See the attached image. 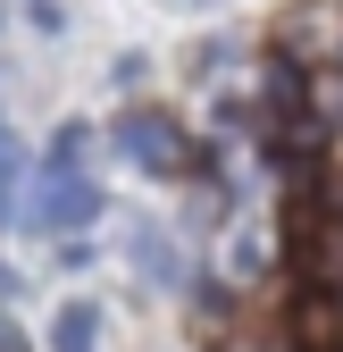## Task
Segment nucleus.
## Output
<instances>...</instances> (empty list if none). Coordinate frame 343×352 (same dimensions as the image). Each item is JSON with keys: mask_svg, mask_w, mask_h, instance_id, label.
I'll return each mask as SVG.
<instances>
[{"mask_svg": "<svg viewBox=\"0 0 343 352\" xmlns=\"http://www.w3.org/2000/svg\"><path fill=\"white\" fill-rule=\"evenodd\" d=\"M285 269H293L302 294H343V185H293Z\"/></svg>", "mask_w": 343, "mask_h": 352, "instance_id": "obj_1", "label": "nucleus"}, {"mask_svg": "<svg viewBox=\"0 0 343 352\" xmlns=\"http://www.w3.org/2000/svg\"><path fill=\"white\" fill-rule=\"evenodd\" d=\"M75 151H84V135H59V151H51V168H42V185H34V235H75V227H93L101 218V185L75 168Z\"/></svg>", "mask_w": 343, "mask_h": 352, "instance_id": "obj_2", "label": "nucleus"}, {"mask_svg": "<svg viewBox=\"0 0 343 352\" xmlns=\"http://www.w3.org/2000/svg\"><path fill=\"white\" fill-rule=\"evenodd\" d=\"M109 143L134 160L143 176H193V135L167 109H126L117 126H109Z\"/></svg>", "mask_w": 343, "mask_h": 352, "instance_id": "obj_3", "label": "nucleus"}, {"mask_svg": "<svg viewBox=\"0 0 343 352\" xmlns=\"http://www.w3.org/2000/svg\"><path fill=\"white\" fill-rule=\"evenodd\" d=\"M126 252H134V269H143L151 285H176V277H185V252L167 243L159 227H134V235H126Z\"/></svg>", "mask_w": 343, "mask_h": 352, "instance_id": "obj_4", "label": "nucleus"}, {"mask_svg": "<svg viewBox=\"0 0 343 352\" xmlns=\"http://www.w3.org/2000/svg\"><path fill=\"white\" fill-rule=\"evenodd\" d=\"M335 327H343V302L335 294H302V302H293V336H302V344H335Z\"/></svg>", "mask_w": 343, "mask_h": 352, "instance_id": "obj_5", "label": "nucleus"}, {"mask_svg": "<svg viewBox=\"0 0 343 352\" xmlns=\"http://www.w3.org/2000/svg\"><path fill=\"white\" fill-rule=\"evenodd\" d=\"M93 344H101V302H67L51 327V352H93Z\"/></svg>", "mask_w": 343, "mask_h": 352, "instance_id": "obj_6", "label": "nucleus"}, {"mask_svg": "<svg viewBox=\"0 0 343 352\" xmlns=\"http://www.w3.org/2000/svg\"><path fill=\"white\" fill-rule=\"evenodd\" d=\"M9 193H17V135L0 126V210H9Z\"/></svg>", "mask_w": 343, "mask_h": 352, "instance_id": "obj_7", "label": "nucleus"}, {"mask_svg": "<svg viewBox=\"0 0 343 352\" xmlns=\"http://www.w3.org/2000/svg\"><path fill=\"white\" fill-rule=\"evenodd\" d=\"M0 352H25V336L9 327V311H0Z\"/></svg>", "mask_w": 343, "mask_h": 352, "instance_id": "obj_8", "label": "nucleus"}]
</instances>
